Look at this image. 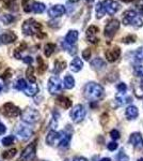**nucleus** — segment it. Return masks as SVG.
I'll return each mask as SVG.
<instances>
[{
    "label": "nucleus",
    "mask_w": 143,
    "mask_h": 161,
    "mask_svg": "<svg viewBox=\"0 0 143 161\" xmlns=\"http://www.w3.org/2000/svg\"><path fill=\"white\" fill-rule=\"evenodd\" d=\"M91 54H92V52H91L90 48H85V50L82 51V58H84L85 60H89Z\"/></svg>",
    "instance_id": "obj_42"
},
{
    "label": "nucleus",
    "mask_w": 143,
    "mask_h": 161,
    "mask_svg": "<svg viewBox=\"0 0 143 161\" xmlns=\"http://www.w3.org/2000/svg\"><path fill=\"white\" fill-rule=\"evenodd\" d=\"M105 56L109 62H114L118 60L120 56H121V50H120L119 46H112V47L108 48L105 52Z\"/></svg>",
    "instance_id": "obj_11"
},
{
    "label": "nucleus",
    "mask_w": 143,
    "mask_h": 161,
    "mask_svg": "<svg viewBox=\"0 0 143 161\" xmlns=\"http://www.w3.org/2000/svg\"><path fill=\"white\" fill-rule=\"evenodd\" d=\"M33 71H34V69H33V67H29V68L27 69V71H26V76H27V79L29 80L30 83H35V76L33 75Z\"/></svg>",
    "instance_id": "obj_32"
},
{
    "label": "nucleus",
    "mask_w": 143,
    "mask_h": 161,
    "mask_svg": "<svg viewBox=\"0 0 143 161\" xmlns=\"http://www.w3.org/2000/svg\"><path fill=\"white\" fill-rule=\"evenodd\" d=\"M116 88H118L120 93H125L126 90H127V86H126L125 83H120V84H118Z\"/></svg>",
    "instance_id": "obj_41"
},
{
    "label": "nucleus",
    "mask_w": 143,
    "mask_h": 161,
    "mask_svg": "<svg viewBox=\"0 0 143 161\" xmlns=\"http://www.w3.org/2000/svg\"><path fill=\"white\" fill-rule=\"evenodd\" d=\"M73 161H88V160H87V158H84V157H75Z\"/></svg>",
    "instance_id": "obj_49"
},
{
    "label": "nucleus",
    "mask_w": 143,
    "mask_h": 161,
    "mask_svg": "<svg viewBox=\"0 0 143 161\" xmlns=\"http://www.w3.org/2000/svg\"><path fill=\"white\" fill-rule=\"evenodd\" d=\"M100 29H98V27H96V26L92 25L90 26L89 28L87 29V32H85V37H87V40L89 41V42L93 43V44H96L98 42V38H97V33Z\"/></svg>",
    "instance_id": "obj_12"
},
{
    "label": "nucleus",
    "mask_w": 143,
    "mask_h": 161,
    "mask_svg": "<svg viewBox=\"0 0 143 161\" xmlns=\"http://www.w3.org/2000/svg\"><path fill=\"white\" fill-rule=\"evenodd\" d=\"M110 136L112 137L113 140H119L120 139V132L118 131V130H115V129H114V130H111V132H110Z\"/></svg>",
    "instance_id": "obj_44"
},
{
    "label": "nucleus",
    "mask_w": 143,
    "mask_h": 161,
    "mask_svg": "<svg viewBox=\"0 0 143 161\" xmlns=\"http://www.w3.org/2000/svg\"><path fill=\"white\" fill-rule=\"evenodd\" d=\"M141 142H142V136L139 132H135V133H132L130 137H129V143H130L131 145H134V146H138Z\"/></svg>",
    "instance_id": "obj_24"
},
{
    "label": "nucleus",
    "mask_w": 143,
    "mask_h": 161,
    "mask_svg": "<svg viewBox=\"0 0 143 161\" xmlns=\"http://www.w3.org/2000/svg\"><path fill=\"white\" fill-rule=\"evenodd\" d=\"M54 50H56V45H54V43H47V44H46V45H45V51H44L46 57L51 56V54L54 53Z\"/></svg>",
    "instance_id": "obj_31"
},
{
    "label": "nucleus",
    "mask_w": 143,
    "mask_h": 161,
    "mask_svg": "<svg viewBox=\"0 0 143 161\" xmlns=\"http://www.w3.org/2000/svg\"><path fill=\"white\" fill-rule=\"evenodd\" d=\"M85 1H87L88 3H92V2L94 1V0H85Z\"/></svg>",
    "instance_id": "obj_54"
},
{
    "label": "nucleus",
    "mask_w": 143,
    "mask_h": 161,
    "mask_svg": "<svg viewBox=\"0 0 143 161\" xmlns=\"http://www.w3.org/2000/svg\"><path fill=\"white\" fill-rule=\"evenodd\" d=\"M105 95L103 86L94 82L88 83L84 88V96L90 101H97L101 99Z\"/></svg>",
    "instance_id": "obj_1"
},
{
    "label": "nucleus",
    "mask_w": 143,
    "mask_h": 161,
    "mask_svg": "<svg viewBox=\"0 0 143 161\" xmlns=\"http://www.w3.org/2000/svg\"><path fill=\"white\" fill-rule=\"evenodd\" d=\"M1 89H2V87H1V86H0V92H1Z\"/></svg>",
    "instance_id": "obj_56"
},
{
    "label": "nucleus",
    "mask_w": 143,
    "mask_h": 161,
    "mask_svg": "<svg viewBox=\"0 0 143 161\" xmlns=\"http://www.w3.org/2000/svg\"><path fill=\"white\" fill-rule=\"evenodd\" d=\"M134 57H135V60L137 62H142L143 61V47L138 48V50L135 52Z\"/></svg>",
    "instance_id": "obj_34"
},
{
    "label": "nucleus",
    "mask_w": 143,
    "mask_h": 161,
    "mask_svg": "<svg viewBox=\"0 0 143 161\" xmlns=\"http://www.w3.org/2000/svg\"><path fill=\"white\" fill-rule=\"evenodd\" d=\"M45 9H46L45 4L42 3V2H34L32 11L34 13H36V14H41V13H43L44 11H45Z\"/></svg>",
    "instance_id": "obj_29"
},
{
    "label": "nucleus",
    "mask_w": 143,
    "mask_h": 161,
    "mask_svg": "<svg viewBox=\"0 0 143 161\" xmlns=\"http://www.w3.org/2000/svg\"><path fill=\"white\" fill-rule=\"evenodd\" d=\"M82 67H84V62H82L81 59L78 58V57H75L71 62L69 68H71L73 72H79L82 69Z\"/></svg>",
    "instance_id": "obj_20"
},
{
    "label": "nucleus",
    "mask_w": 143,
    "mask_h": 161,
    "mask_svg": "<svg viewBox=\"0 0 143 161\" xmlns=\"http://www.w3.org/2000/svg\"><path fill=\"white\" fill-rule=\"evenodd\" d=\"M78 37H79V33H78L77 30H69L67 32V35L65 36V39H64V42L69 45H74L75 43L77 42Z\"/></svg>",
    "instance_id": "obj_17"
},
{
    "label": "nucleus",
    "mask_w": 143,
    "mask_h": 161,
    "mask_svg": "<svg viewBox=\"0 0 143 161\" xmlns=\"http://www.w3.org/2000/svg\"><path fill=\"white\" fill-rule=\"evenodd\" d=\"M6 130H7V128H6V126H4L3 124L0 121V134H3L4 132H6Z\"/></svg>",
    "instance_id": "obj_47"
},
{
    "label": "nucleus",
    "mask_w": 143,
    "mask_h": 161,
    "mask_svg": "<svg viewBox=\"0 0 143 161\" xmlns=\"http://www.w3.org/2000/svg\"><path fill=\"white\" fill-rule=\"evenodd\" d=\"M48 26L49 27H51V28H57V27H59V22L58 20H50V22H48Z\"/></svg>",
    "instance_id": "obj_46"
},
{
    "label": "nucleus",
    "mask_w": 143,
    "mask_h": 161,
    "mask_svg": "<svg viewBox=\"0 0 143 161\" xmlns=\"http://www.w3.org/2000/svg\"><path fill=\"white\" fill-rule=\"evenodd\" d=\"M100 161H111L110 158H103V159H100Z\"/></svg>",
    "instance_id": "obj_51"
},
{
    "label": "nucleus",
    "mask_w": 143,
    "mask_h": 161,
    "mask_svg": "<svg viewBox=\"0 0 143 161\" xmlns=\"http://www.w3.org/2000/svg\"><path fill=\"white\" fill-rule=\"evenodd\" d=\"M142 144H143V141H142Z\"/></svg>",
    "instance_id": "obj_57"
},
{
    "label": "nucleus",
    "mask_w": 143,
    "mask_h": 161,
    "mask_svg": "<svg viewBox=\"0 0 143 161\" xmlns=\"http://www.w3.org/2000/svg\"><path fill=\"white\" fill-rule=\"evenodd\" d=\"M123 16V24L125 26L131 25L136 28H140L143 26V20L141 17H139L138 13L134 10H128V11L124 12Z\"/></svg>",
    "instance_id": "obj_3"
},
{
    "label": "nucleus",
    "mask_w": 143,
    "mask_h": 161,
    "mask_svg": "<svg viewBox=\"0 0 143 161\" xmlns=\"http://www.w3.org/2000/svg\"><path fill=\"white\" fill-rule=\"evenodd\" d=\"M26 96H29V97H33V96L36 95V92H38V87L35 83H31V84L27 85L26 89L24 90Z\"/></svg>",
    "instance_id": "obj_21"
},
{
    "label": "nucleus",
    "mask_w": 143,
    "mask_h": 161,
    "mask_svg": "<svg viewBox=\"0 0 143 161\" xmlns=\"http://www.w3.org/2000/svg\"><path fill=\"white\" fill-rule=\"evenodd\" d=\"M27 83L25 82V80H23V79H19V80H17V82H16V84H15V88H16L17 90H24L26 89V87H27Z\"/></svg>",
    "instance_id": "obj_35"
},
{
    "label": "nucleus",
    "mask_w": 143,
    "mask_h": 161,
    "mask_svg": "<svg viewBox=\"0 0 143 161\" xmlns=\"http://www.w3.org/2000/svg\"><path fill=\"white\" fill-rule=\"evenodd\" d=\"M13 142H14V136H6L2 139V144H3L4 146H9V145H11Z\"/></svg>",
    "instance_id": "obj_39"
},
{
    "label": "nucleus",
    "mask_w": 143,
    "mask_h": 161,
    "mask_svg": "<svg viewBox=\"0 0 143 161\" xmlns=\"http://www.w3.org/2000/svg\"><path fill=\"white\" fill-rule=\"evenodd\" d=\"M138 161H143V158H140V159L138 160Z\"/></svg>",
    "instance_id": "obj_55"
},
{
    "label": "nucleus",
    "mask_w": 143,
    "mask_h": 161,
    "mask_svg": "<svg viewBox=\"0 0 143 161\" xmlns=\"http://www.w3.org/2000/svg\"><path fill=\"white\" fill-rule=\"evenodd\" d=\"M116 102L119 103V105H123L125 103H129L131 101V98L130 97H123V96H116Z\"/></svg>",
    "instance_id": "obj_33"
},
{
    "label": "nucleus",
    "mask_w": 143,
    "mask_h": 161,
    "mask_svg": "<svg viewBox=\"0 0 143 161\" xmlns=\"http://www.w3.org/2000/svg\"><path fill=\"white\" fill-rule=\"evenodd\" d=\"M34 2H35L34 0H23L22 7H23V9H24V11L26 13H29V12L32 11Z\"/></svg>",
    "instance_id": "obj_26"
},
{
    "label": "nucleus",
    "mask_w": 143,
    "mask_h": 161,
    "mask_svg": "<svg viewBox=\"0 0 143 161\" xmlns=\"http://www.w3.org/2000/svg\"><path fill=\"white\" fill-rule=\"evenodd\" d=\"M71 139H72L71 133H69V132H66V131H62L61 139H60V142H59V147H61V148H67V147L69 146Z\"/></svg>",
    "instance_id": "obj_18"
},
{
    "label": "nucleus",
    "mask_w": 143,
    "mask_h": 161,
    "mask_svg": "<svg viewBox=\"0 0 143 161\" xmlns=\"http://www.w3.org/2000/svg\"><path fill=\"white\" fill-rule=\"evenodd\" d=\"M35 152H36L35 142H32L30 145H28V146L24 149V152L22 153V155H20L18 161H30L35 156Z\"/></svg>",
    "instance_id": "obj_7"
},
{
    "label": "nucleus",
    "mask_w": 143,
    "mask_h": 161,
    "mask_svg": "<svg viewBox=\"0 0 143 161\" xmlns=\"http://www.w3.org/2000/svg\"><path fill=\"white\" fill-rule=\"evenodd\" d=\"M2 110H3L2 112H3V114L7 117H16V116L20 115V110L11 102L6 103L3 105V108H2Z\"/></svg>",
    "instance_id": "obj_10"
},
{
    "label": "nucleus",
    "mask_w": 143,
    "mask_h": 161,
    "mask_svg": "<svg viewBox=\"0 0 143 161\" xmlns=\"http://www.w3.org/2000/svg\"><path fill=\"white\" fill-rule=\"evenodd\" d=\"M17 39V36L15 35L13 31H6L3 32L1 36H0V41H1L2 44H10L15 42Z\"/></svg>",
    "instance_id": "obj_15"
},
{
    "label": "nucleus",
    "mask_w": 143,
    "mask_h": 161,
    "mask_svg": "<svg viewBox=\"0 0 143 161\" xmlns=\"http://www.w3.org/2000/svg\"><path fill=\"white\" fill-rule=\"evenodd\" d=\"M74 86H75L74 77H73L72 75H66V76L64 77V87H65L66 89H72V88H74Z\"/></svg>",
    "instance_id": "obj_27"
},
{
    "label": "nucleus",
    "mask_w": 143,
    "mask_h": 161,
    "mask_svg": "<svg viewBox=\"0 0 143 161\" xmlns=\"http://www.w3.org/2000/svg\"><path fill=\"white\" fill-rule=\"evenodd\" d=\"M95 12H96V19H101V17L105 15V9H104V7H103V3L101 2H98L97 4H96V7H95Z\"/></svg>",
    "instance_id": "obj_28"
},
{
    "label": "nucleus",
    "mask_w": 143,
    "mask_h": 161,
    "mask_svg": "<svg viewBox=\"0 0 143 161\" xmlns=\"http://www.w3.org/2000/svg\"><path fill=\"white\" fill-rule=\"evenodd\" d=\"M65 12H66L65 7L62 6V4H56V6H53L48 9V15L50 17H53V19L62 16Z\"/></svg>",
    "instance_id": "obj_13"
},
{
    "label": "nucleus",
    "mask_w": 143,
    "mask_h": 161,
    "mask_svg": "<svg viewBox=\"0 0 143 161\" xmlns=\"http://www.w3.org/2000/svg\"><path fill=\"white\" fill-rule=\"evenodd\" d=\"M20 118L26 124H35L38 120V118H40V113L36 110H34V108H26L22 113Z\"/></svg>",
    "instance_id": "obj_4"
},
{
    "label": "nucleus",
    "mask_w": 143,
    "mask_h": 161,
    "mask_svg": "<svg viewBox=\"0 0 143 161\" xmlns=\"http://www.w3.org/2000/svg\"><path fill=\"white\" fill-rule=\"evenodd\" d=\"M138 115H139V111H138L137 106L135 105H129L128 108H126L125 111V116L127 117V119H135L138 117Z\"/></svg>",
    "instance_id": "obj_19"
},
{
    "label": "nucleus",
    "mask_w": 143,
    "mask_h": 161,
    "mask_svg": "<svg viewBox=\"0 0 143 161\" xmlns=\"http://www.w3.org/2000/svg\"><path fill=\"white\" fill-rule=\"evenodd\" d=\"M60 139H61V132L59 133L54 130H50L46 136V143L51 146V145L56 144L57 142H60Z\"/></svg>",
    "instance_id": "obj_16"
},
{
    "label": "nucleus",
    "mask_w": 143,
    "mask_h": 161,
    "mask_svg": "<svg viewBox=\"0 0 143 161\" xmlns=\"http://www.w3.org/2000/svg\"><path fill=\"white\" fill-rule=\"evenodd\" d=\"M120 28V22L118 19H110L107 23V25L105 26V30H104V35L107 39H112L115 36L116 31Z\"/></svg>",
    "instance_id": "obj_5"
},
{
    "label": "nucleus",
    "mask_w": 143,
    "mask_h": 161,
    "mask_svg": "<svg viewBox=\"0 0 143 161\" xmlns=\"http://www.w3.org/2000/svg\"><path fill=\"white\" fill-rule=\"evenodd\" d=\"M0 20H1L4 25H10L14 22L15 19L11 14H3V15H1V17H0Z\"/></svg>",
    "instance_id": "obj_30"
},
{
    "label": "nucleus",
    "mask_w": 143,
    "mask_h": 161,
    "mask_svg": "<svg viewBox=\"0 0 143 161\" xmlns=\"http://www.w3.org/2000/svg\"><path fill=\"white\" fill-rule=\"evenodd\" d=\"M135 72H136V74L138 75V76H140L143 79V67L137 66L136 68H135Z\"/></svg>",
    "instance_id": "obj_43"
},
{
    "label": "nucleus",
    "mask_w": 143,
    "mask_h": 161,
    "mask_svg": "<svg viewBox=\"0 0 143 161\" xmlns=\"http://www.w3.org/2000/svg\"><path fill=\"white\" fill-rule=\"evenodd\" d=\"M38 72H40V73H43V72L45 71L46 69H47V64H44L42 57H40V56L38 57Z\"/></svg>",
    "instance_id": "obj_37"
},
{
    "label": "nucleus",
    "mask_w": 143,
    "mask_h": 161,
    "mask_svg": "<svg viewBox=\"0 0 143 161\" xmlns=\"http://www.w3.org/2000/svg\"><path fill=\"white\" fill-rule=\"evenodd\" d=\"M32 61H33V59L31 58L30 56H26L24 58V62H26V64H32Z\"/></svg>",
    "instance_id": "obj_48"
},
{
    "label": "nucleus",
    "mask_w": 143,
    "mask_h": 161,
    "mask_svg": "<svg viewBox=\"0 0 143 161\" xmlns=\"http://www.w3.org/2000/svg\"><path fill=\"white\" fill-rule=\"evenodd\" d=\"M15 133L16 136L19 137L20 140H27L32 136V130L28 127H25V126H18L15 130Z\"/></svg>",
    "instance_id": "obj_14"
},
{
    "label": "nucleus",
    "mask_w": 143,
    "mask_h": 161,
    "mask_svg": "<svg viewBox=\"0 0 143 161\" xmlns=\"http://www.w3.org/2000/svg\"><path fill=\"white\" fill-rule=\"evenodd\" d=\"M122 41H123L124 43H126V44L135 43V42H136V37H135V36H132V35H130V36H128V37H125Z\"/></svg>",
    "instance_id": "obj_40"
},
{
    "label": "nucleus",
    "mask_w": 143,
    "mask_h": 161,
    "mask_svg": "<svg viewBox=\"0 0 143 161\" xmlns=\"http://www.w3.org/2000/svg\"><path fill=\"white\" fill-rule=\"evenodd\" d=\"M101 3L105 9V12L109 15H114L120 10V4L114 0H104Z\"/></svg>",
    "instance_id": "obj_9"
},
{
    "label": "nucleus",
    "mask_w": 143,
    "mask_h": 161,
    "mask_svg": "<svg viewBox=\"0 0 143 161\" xmlns=\"http://www.w3.org/2000/svg\"><path fill=\"white\" fill-rule=\"evenodd\" d=\"M48 92L51 95L59 93L62 89V82L58 76H51L48 80Z\"/></svg>",
    "instance_id": "obj_8"
},
{
    "label": "nucleus",
    "mask_w": 143,
    "mask_h": 161,
    "mask_svg": "<svg viewBox=\"0 0 143 161\" xmlns=\"http://www.w3.org/2000/svg\"><path fill=\"white\" fill-rule=\"evenodd\" d=\"M79 0H69V2H73V3H75V2H78Z\"/></svg>",
    "instance_id": "obj_53"
},
{
    "label": "nucleus",
    "mask_w": 143,
    "mask_h": 161,
    "mask_svg": "<svg viewBox=\"0 0 143 161\" xmlns=\"http://www.w3.org/2000/svg\"><path fill=\"white\" fill-rule=\"evenodd\" d=\"M107 147H108L109 150L113 152V150H115L116 148H118V144H116L115 142H111V143H109V144L107 145Z\"/></svg>",
    "instance_id": "obj_45"
},
{
    "label": "nucleus",
    "mask_w": 143,
    "mask_h": 161,
    "mask_svg": "<svg viewBox=\"0 0 143 161\" xmlns=\"http://www.w3.org/2000/svg\"><path fill=\"white\" fill-rule=\"evenodd\" d=\"M57 103L63 108H69L72 106V101L66 97H59L57 99Z\"/></svg>",
    "instance_id": "obj_25"
},
{
    "label": "nucleus",
    "mask_w": 143,
    "mask_h": 161,
    "mask_svg": "<svg viewBox=\"0 0 143 161\" xmlns=\"http://www.w3.org/2000/svg\"><path fill=\"white\" fill-rule=\"evenodd\" d=\"M85 108H84V105L81 104H77L75 105L74 108H73V110L71 111V118L72 120L74 121V123H80V121L84 120V118L85 117Z\"/></svg>",
    "instance_id": "obj_6"
},
{
    "label": "nucleus",
    "mask_w": 143,
    "mask_h": 161,
    "mask_svg": "<svg viewBox=\"0 0 143 161\" xmlns=\"http://www.w3.org/2000/svg\"><path fill=\"white\" fill-rule=\"evenodd\" d=\"M15 155H16V149L13 148V149L7 150V152H3L2 158H3V159H11V158L14 157Z\"/></svg>",
    "instance_id": "obj_36"
},
{
    "label": "nucleus",
    "mask_w": 143,
    "mask_h": 161,
    "mask_svg": "<svg viewBox=\"0 0 143 161\" xmlns=\"http://www.w3.org/2000/svg\"><path fill=\"white\" fill-rule=\"evenodd\" d=\"M121 1H123V2H131V1H134V0H121Z\"/></svg>",
    "instance_id": "obj_52"
},
{
    "label": "nucleus",
    "mask_w": 143,
    "mask_h": 161,
    "mask_svg": "<svg viewBox=\"0 0 143 161\" xmlns=\"http://www.w3.org/2000/svg\"><path fill=\"white\" fill-rule=\"evenodd\" d=\"M66 68V62L63 61V60H60V59H58V60L54 61V73L58 74L60 73V72H62L64 69Z\"/></svg>",
    "instance_id": "obj_23"
},
{
    "label": "nucleus",
    "mask_w": 143,
    "mask_h": 161,
    "mask_svg": "<svg viewBox=\"0 0 143 161\" xmlns=\"http://www.w3.org/2000/svg\"><path fill=\"white\" fill-rule=\"evenodd\" d=\"M139 13L143 15V6H140L139 7Z\"/></svg>",
    "instance_id": "obj_50"
},
{
    "label": "nucleus",
    "mask_w": 143,
    "mask_h": 161,
    "mask_svg": "<svg viewBox=\"0 0 143 161\" xmlns=\"http://www.w3.org/2000/svg\"><path fill=\"white\" fill-rule=\"evenodd\" d=\"M41 29H42L41 24L33 19H26L22 26V30L25 36H38L41 33Z\"/></svg>",
    "instance_id": "obj_2"
},
{
    "label": "nucleus",
    "mask_w": 143,
    "mask_h": 161,
    "mask_svg": "<svg viewBox=\"0 0 143 161\" xmlns=\"http://www.w3.org/2000/svg\"><path fill=\"white\" fill-rule=\"evenodd\" d=\"M116 161H129V158L123 150H120V153L116 156Z\"/></svg>",
    "instance_id": "obj_38"
},
{
    "label": "nucleus",
    "mask_w": 143,
    "mask_h": 161,
    "mask_svg": "<svg viewBox=\"0 0 143 161\" xmlns=\"http://www.w3.org/2000/svg\"><path fill=\"white\" fill-rule=\"evenodd\" d=\"M91 67L95 70H101L106 67V62L101 58H100V57H96V58H94L91 61Z\"/></svg>",
    "instance_id": "obj_22"
}]
</instances>
